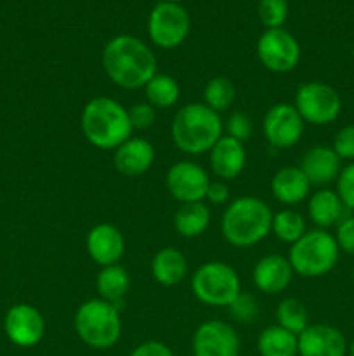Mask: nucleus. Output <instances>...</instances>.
Wrapping results in <instances>:
<instances>
[{"mask_svg":"<svg viewBox=\"0 0 354 356\" xmlns=\"http://www.w3.org/2000/svg\"><path fill=\"white\" fill-rule=\"evenodd\" d=\"M101 65L108 79L125 90L144 89L156 75L158 63L155 52L134 35H117L106 42Z\"/></svg>","mask_w":354,"mask_h":356,"instance_id":"f257e3e1","label":"nucleus"},{"mask_svg":"<svg viewBox=\"0 0 354 356\" xmlns=\"http://www.w3.org/2000/svg\"><path fill=\"white\" fill-rule=\"evenodd\" d=\"M170 136L176 148L186 155H203L224 136V122L207 104L189 103L174 115Z\"/></svg>","mask_w":354,"mask_h":356,"instance_id":"f03ea898","label":"nucleus"},{"mask_svg":"<svg viewBox=\"0 0 354 356\" xmlns=\"http://www.w3.org/2000/svg\"><path fill=\"white\" fill-rule=\"evenodd\" d=\"M80 127L92 146L99 149H117L121 143L132 138L127 108L117 99L106 96L92 97L83 106L80 115Z\"/></svg>","mask_w":354,"mask_h":356,"instance_id":"7ed1b4c3","label":"nucleus"},{"mask_svg":"<svg viewBox=\"0 0 354 356\" xmlns=\"http://www.w3.org/2000/svg\"><path fill=\"white\" fill-rule=\"evenodd\" d=\"M273 211L257 197H239L226 207L221 229L226 242L238 249L257 245L271 233Z\"/></svg>","mask_w":354,"mask_h":356,"instance_id":"20e7f679","label":"nucleus"},{"mask_svg":"<svg viewBox=\"0 0 354 356\" xmlns=\"http://www.w3.org/2000/svg\"><path fill=\"white\" fill-rule=\"evenodd\" d=\"M73 327L83 344L94 350H110L121 336L120 308L104 299H89L76 309Z\"/></svg>","mask_w":354,"mask_h":356,"instance_id":"39448f33","label":"nucleus"},{"mask_svg":"<svg viewBox=\"0 0 354 356\" xmlns=\"http://www.w3.org/2000/svg\"><path fill=\"white\" fill-rule=\"evenodd\" d=\"M340 249L335 236L326 229L305 232L288 252V261L294 273L304 278H319L335 268Z\"/></svg>","mask_w":354,"mask_h":356,"instance_id":"423d86ee","label":"nucleus"},{"mask_svg":"<svg viewBox=\"0 0 354 356\" xmlns=\"http://www.w3.org/2000/svg\"><path fill=\"white\" fill-rule=\"evenodd\" d=\"M191 291L205 306L228 308L242 292V282L233 266L224 261H208L191 277Z\"/></svg>","mask_w":354,"mask_h":356,"instance_id":"0eeeda50","label":"nucleus"},{"mask_svg":"<svg viewBox=\"0 0 354 356\" xmlns=\"http://www.w3.org/2000/svg\"><path fill=\"white\" fill-rule=\"evenodd\" d=\"M294 106L305 124L328 125L339 118L342 99L332 86L311 80L297 87Z\"/></svg>","mask_w":354,"mask_h":356,"instance_id":"6e6552de","label":"nucleus"},{"mask_svg":"<svg viewBox=\"0 0 354 356\" xmlns=\"http://www.w3.org/2000/svg\"><path fill=\"white\" fill-rule=\"evenodd\" d=\"M191 17L180 3L158 2L148 16V35L160 49H176L187 38Z\"/></svg>","mask_w":354,"mask_h":356,"instance_id":"1a4fd4ad","label":"nucleus"},{"mask_svg":"<svg viewBox=\"0 0 354 356\" xmlns=\"http://www.w3.org/2000/svg\"><path fill=\"white\" fill-rule=\"evenodd\" d=\"M302 49L297 38L285 28L266 30L257 40V58L273 73H290L301 61Z\"/></svg>","mask_w":354,"mask_h":356,"instance_id":"9d476101","label":"nucleus"},{"mask_svg":"<svg viewBox=\"0 0 354 356\" xmlns=\"http://www.w3.org/2000/svg\"><path fill=\"white\" fill-rule=\"evenodd\" d=\"M210 177L207 170L196 162L191 160H180L172 163L167 170L165 186L174 200L183 204H193V202H203L207 195Z\"/></svg>","mask_w":354,"mask_h":356,"instance_id":"9b49d317","label":"nucleus"},{"mask_svg":"<svg viewBox=\"0 0 354 356\" xmlns=\"http://www.w3.org/2000/svg\"><path fill=\"white\" fill-rule=\"evenodd\" d=\"M305 122L290 103L273 104L262 120L264 138L273 148L287 149L297 145L304 134Z\"/></svg>","mask_w":354,"mask_h":356,"instance_id":"f8f14e48","label":"nucleus"},{"mask_svg":"<svg viewBox=\"0 0 354 356\" xmlns=\"http://www.w3.org/2000/svg\"><path fill=\"white\" fill-rule=\"evenodd\" d=\"M3 332L7 339L19 348H33L44 339L45 320L35 306L19 302L7 309L3 316Z\"/></svg>","mask_w":354,"mask_h":356,"instance_id":"ddd939ff","label":"nucleus"},{"mask_svg":"<svg viewBox=\"0 0 354 356\" xmlns=\"http://www.w3.org/2000/svg\"><path fill=\"white\" fill-rule=\"evenodd\" d=\"M193 356H239V337L235 327L222 320H208L194 330Z\"/></svg>","mask_w":354,"mask_h":356,"instance_id":"4468645a","label":"nucleus"},{"mask_svg":"<svg viewBox=\"0 0 354 356\" xmlns=\"http://www.w3.org/2000/svg\"><path fill=\"white\" fill-rule=\"evenodd\" d=\"M85 249L90 259L101 268L118 264L125 254V238L120 229L108 222L96 225L85 238Z\"/></svg>","mask_w":354,"mask_h":356,"instance_id":"2eb2a0df","label":"nucleus"},{"mask_svg":"<svg viewBox=\"0 0 354 356\" xmlns=\"http://www.w3.org/2000/svg\"><path fill=\"white\" fill-rule=\"evenodd\" d=\"M347 350L346 337L333 325L314 323L298 334V356H346Z\"/></svg>","mask_w":354,"mask_h":356,"instance_id":"dca6fc26","label":"nucleus"},{"mask_svg":"<svg viewBox=\"0 0 354 356\" xmlns=\"http://www.w3.org/2000/svg\"><path fill=\"white\" fill-rule=\"evenodd\" d=\"M292 278H294V270H292L290 261L280 254L260 257L252 271L255 289L267 296L281 294L292 284Z\"/></svg>","mask_w":354,"mask_h":356,"instance_id":"f3484780","label":"nucleus"},{"mask_svg":"<svg viewBox=\"0 0 354 356\" xmlns=\"http://www.w3.org/2000/svg\"><path fill=\"white\" fill-rule=\"evenodd\" d=\"M208 162L214 176L221 181H233L243 172L246 163L245 143L222 136L208 152Z\"/></svg>","mask_w":354,"mask_h":356,"instance_id":"a211bd4d","label":"nucleus"},{"mask_svg":"<svg viewBox=\"0 0 354 356\" xmlns=\"http://www.w3.org/2000/svg\"><path fill=\"white\" fill-rule=\"evenodd\" d=\"M155 162V146L144 138H128L113 153V165L128 177L148 172Z\"/></svg>","mask_w":354,"mask_h":356,"instance_id":"6ab92c4d","label":"nucleus"},{"mask_svg":"<svg viewBox=\"0 0 354 356\" xmlns=\"http://www.w3.org/2000/svg\"><path fill=\"white\" fill-rule=\"evenodd\" d=\"M301 170L311 186H326L339 177L340 159L330 146H312L301 160Z\"/></svg>","mask_w":354,"mask_h":356,"instance_id":"aec40b11","label":"nucleus"},{"mask_svg":"<svg viewBox=\"0 0 354 356\" xmlns=\"http://www.w3.org/2000/svg\"><path fill=\"white\" fill-rule=\"evenodd\" d=\"M309 191H311V183L304 176L301 167H281L271 179V193L283 205L301 204L309 197Z\"/></svg>","mask_w":354,"mask_h":356,"instance_id":"412c9836","label":"nucleus"},{"mask_svg":"<svg viewBox=\"0 0 354 356\" xmlns=\"http://www.w3.org/2000/svg\"><path fill=\"white\" fill-rule=\"evenodd\" d=\"M344 209L346 207H344L337 191L328 190V188H321L316 193H312L307 202L309 219L319 229H326L339 225L342 221Z\"/></svg>","mask_w":354,"mask_h":356,"instance_id":"4be33fe9","label":"nucleus"},{"mask_svg":"<svg viewBox=\"0 0 354 356\" xmlns=\"http://www.w3.org/2000/svg\"><path fill=\"white\" fill-rule=\"evenodd\" d=\"M153 278L163 287H174L180 284L187 275V261L180 250L165 247L158 250L151 261Z\"/></svg>","mask_w":354,"mask_h":356,"instance_id":"5701e85b","label":"nucleus"},{"mask_svg":"<svg viewBox=\"0 0 354 356\" xmlns=\"http://www.w3.org/2000/svg\"><path fill=\"white\" fill-rule=\"evenodd\" d=\"M96 289L101 299L120 308L124 306L125 296L130 291V275L120 264L104 266L96 278Z\"/></svg>","mask_w":354,"mask_h":356,"instance_id":"b1692460","label":"nucleus"},{"mask_svg":"<svg viewBox=\"0 0 354 356\" xmlns=\"http://www.w3.org/2000/svg\"><path fill=\"white\" fill-rule=\"evenodd\" d=\"M210 219V209L203 202L183 204L174 214V228L183 238H196L207 232Z\"/></svg>","mask_w":354,"mask_h":356,"instance_id":"393cba45","label":"nucleus"},{"mask_svg":"<svg viewBox=\"0 0 354 356\" xmlns=\"http://www.w3.org/2000/svg\"><path fill=\"white\" fill-rule=\"evenodd\" d=\"M257 351L260 356H297L298 336L280 325H269L257 337Z\"/></svg>","mask_w":354,"mask_h":356,"instance_id":"a878e982","label":"nucleus"},{"mask_svg":"<svg viewBox=\"0 0 354 356\" xmlns=\"http://www.w3.org/2000/svg\"><path fill=\"white\" fill-rule=\"evenodd\" d=\"M144 96L146 103L151 104L155 110L156 108L165 110V108H172L179 101L180 87L172 75L156 73L144 86Z\"/></svg>","mask_w":354,"mask_h":356,"instance_id":"bb28decb","label":"nucleus"},{"mask_svg":"<svg viewBox=\"0 0 354 356\" xmlns=\"http://www.w3.org/2000/svg\"><path fill=\"white\" fill-rule=\"evenodd\" d=\"M236 87L228 76H214L203 89V104H207L215 113H224L235 104Z\"/></svg>","mask_w":354,"mask_h":356,"instance_id":"cd10ccee","label":"nucleus"},{"mask_svg":"<svg viewBox=\"0 0 354 356\" xmlns=\"http://www.w3.org/2000/svg\"><path fill=\"white\" fill-rule=\"evenodd\" d=\"M271 233H274L280 242L295 243L305 233V219L304 216L298 214L292 209H283L273 216V225H271Z\"/></svg>","mask_w":354,"mask_h":356,"instance_id":"c85d7f7f","label":"nucleus"},{"mask_svg":"<svg viewBox=\"0 0 354 356\" xmlns=\"http://www.w3.org/2000/svg\"><path fill=\"white\" fill-rule=\"evenodd\" d=\"M276 325L283 327L288 332L298 336L309 325V315L304 302L295 298H287L276 308Z\"/></svg>","mask_w":354,"mask_h":356,"instance_id":"c756f323","label":"nucleus"},{"mask_svg":"<svg viewBox=\"0 0 354 356\" xmlns=\"http://www.w3.org/2000/svg\"><path fill=\"white\" fill-rule=\"evenodd\" d=\"M257 14L266 30L283 28L288 17V2L287 0H259Z\"/></svg>","mask_w":354,"mask_h":356,"instance_id":"7c9ffc66","label":"nucleus"},{"mask_svg":"<svg viewBox=\"0 0 354 356\" xmlns=\"http://www.w3.org/2000/svg\"><path fill=\"white\" fill-rule=\"evenodd\" d=\"M228 312L236 322L252 323L259 315V305H257V299L252 294L239 292L235 301L228 306Z\"/></svg>","mask_w":354,"mask_h":356,"instance_id":"2f4dec72","label":"nucleus"},{"mask_svg":"<svg viewBox=\"0 0 354 356\" xmlns=\"http://www.w3.org/2000/svg\"><path fill=\"white\" fill-rule=\"evenodd\" d=\"M224 131L228 132L226 136H229V138L245 143L252 138L253 122L252 118L246 113H243V111H235V113L229 115L228 120L224 122Z\"/></svg>","mask_w":354,"mask_h":356,"instance_id":"473e14b6","label":"nucleus"},{"mask_svg":"<svg viewBox=\"0 0 354 356\" xmlns=\"http://www.w3.org/2000/svg\"><path fill=\"white\" fill-rule=\"evenodd\" d=\"M128 111V120L134 131H148L156 122V110L149 103H135Z\"/></svg>","mask_w":354,"mask_h":356,"instance_id":"72a5a7b5","label":"nucleus"},{"mask_svg":"<svg viewBox=\"0 0 354 356\" xmlns=\"http://www.w3.org/2000/svg\"><path fill=\"white\" fill-rule=\"evenodd\" d=\"M337 195L342 200L344 207L354 211V163L344 167L337 177Z\"/></svg>","mask_w":354,"mask_h":356,"instance_id":"f704fd0d","label":"nucleus"},{"mask_svg":"<svg viewBox=\"0 0 354 356\" xmlns=\"http://www.w3.org/2000/svg\"><path fill=\"white\" fill-rule=\"evenodd\" d=\"M332 148L340 160H354V124L344 125L337 132Z\"/></svg>","mask_w":354,"mask_h":356,"instance_id":"c9c22d12","label":"nucleus"},{"mask_svg":"<svg viewBox=\"0 0 354 356\" xmlns=\"http://www.w3.org/2000/svg\"><path fill=\"white\" fill-rule=\"evenodd\" d=\"M335 240L340 250L354 256V216L342 219L337 225Z\"/></svg>","mask_w":354,"mask_h":356,"instance_id":"e433bc0d","label":"nucleus"},{"mask_svg":"<svg viewBox=\"0 0 354 356\" xmlns=\"http://www.w3.org/2000/svg\"><path fill=\"white\" fill-rule=\"evenodd\" d=\"M128 356H174V353L162 341H146L135 346Z\"/></svg>","mask_w":354,"mask_h":356,"instance_id":"4c0bfd02","label":"nucleus"},{"mask_svg":"<svg viewBox=\"0 0 354 356\" xmlns=\"http://www.w3.org/2000/svg\"><path fill=\"white\" fill-rule=\"evenodd\" d=\"M205 200H208L214 205H224L229 200V188L224 181H210L208 184L207 195H205Z\"/></svg>","mask_w":354,"mask_h":356,"instance_id":"58836bf2","label":"nucleus"},{"mask_svg":"<svg viewBox=\"0 0 354 356\" xmlns=\"http://www.w3.org/2000/svg\"><path fill=\"white\" fill-rule=\"evenodd\" d=\"M160 2H167V3H180L183 0H160Z\"/></svg>","mask_w":354,"mask_h":356,"instance_id":"ea45409f","label":"nucleus"},{"mask_svg":"<svg viewBox=\"0 0 354 356\" xmlns=\"http://www.w3.org/2000/svg\"><path fill=\"white\" fill-rule=\"evenodd\" d=\"M349 355L354 356V341H353V343H351V346H349Z\"/></svg>","mask_w":354,"mask_h":356,"instance_id":"a19ab883","label":"nucleus"},{"mask_svg":"<svg viewBox=\"0 0 354 356\" xmlns=\"http://www.w3.org/2000/svg\"><path fill=\"white\" fill-rule=\"evenodd\" d=\"M353 58H354V44H353Z\"/></svg>","mask_w":354,"mask_h":356,"instance_id":"79ce46f5","label":"nucleus"},{"mask_svg":"<svg viewBox=\"0 0 354 356\" xmlns=\"http://www.w3.org/2000/svg\"><path fill=\"white\" fill-rule=\"evenodd\" d=\"M353 280H354V268H353Z\"/></svg>","mask_w":354,"mask_h":356,"instance_id":"37998d69","label":"nucleus"}]
</instances>
